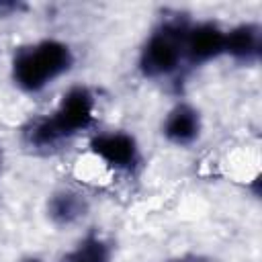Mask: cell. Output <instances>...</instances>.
<instances>
[{"label":"cell","mask_w":262,"mask_h":262,"mask_svg":"<svg viewBox=\"0 0 262 262\" xmlns=\"http://www.w3.org/2000/svg\"><path fill=\"white\" fill-rule=\"evenodd\" d=\"M94 121V94L86 86H72L49 117L31 121L23 129V141L35 151H49Z\"/></svg>","instance_id":"obj_1"},{"label":"cell","mask_w":262,"mask_h":262,"mask_svg":"<svg viewBox=\"0 0 262 262\" xmlns=\"http://www.w3.org/2000/svg\"><path fill=\"white\" fill-rule=\"evenodd\" d=\"M74 66V53L70 45L57 39H43L33 45L20 47L12 57V80L29 94L41 92L53 80L70 72Z\"/></svg>","instance_id":"obj_2"},{"label":"cell","mask_w":262,"mask_h":262,"mask_svg":"<svg viewBox=\"0 0 262 262\" xmlns=\"http://www.w3.org/2000/svg\"><path fill=\"white\" fill-rule=\"evenodd\" d=\"M188 25L182 20L162 23L139 51V72L145 78H166L184 61V35Z\"/></svg>","instance_id":"obj_3"},{"label":"cell","mask_w":262,"mask_h":262,"mask_svg":"<svg viewBox=\"0 0 262 262\" xmlns=\"http://www.w3.org/2000/svg\"><path fill=\"white\" fill-rule=\"evenodd\" d=\"M225 49V31L213 23L203 20L196 25H188L184 35V59L192 66L207 63L219 55H223Z\"/></svg>","instance_id":"obj_4"},{"label":"cell","mask_w":262,"mask_h":262,"mask_svg":"<svg viewBox=\"0 0 262 262\" xmlns=\"http://www.w3.org/2000/svg\"><path fill=\"white\" fill-rule=\"evenodd\" d=\"M90 149L106 166L115 170H131L139 162V147L133 135L125 131L98 133L90 141Z\"/></svg>","instance_id":"obj_5"},{"label":"cell","mask_w":262,"mask_h":262,"mask_svg":"<svg viewBox=\"0 0 262 262\" xmlns=\"http://www.w3.org/2000/svg\"><path fill=\"white\" fill-rule=\"evenodd\" d=\"M164 137L174 145H190L201 135V115L190 104H176L164 119L162 125Z\"/></svg>","instance_id":"obj_6"},{"label":"cell","mask_w":262,"mask_h":262,"mask_svg":"<svg viewBox=\"0 0 262 262\" xmlns=\"http://www.w3.org/2000/svg\"><path fill=\"white\" fill-rule=\"evenodd\" d=\"M262 49V29L256 23H242L225 31V49L231 59L239 63H256Z\"/></svg>","instance_id":"obj_7"},{"label":"cell","mask_w":262,"mask_h":262,"mask_svg":"<svg viewBox=\"0 0 262 262\" xmlns=\"http://www.w3.org/2000/svg\"><path fill=\"white\" fill-rule=\"evenodd\" d=\"M86 213H88L86 196L72 188H61L53 192L47 201V215L51 223L57 227H70L80 219H84Z\"/></svg>","instance_id":"obj_8"},{"label":"cell","mask_w":262,"mask_h":262,"mask_svg":"<svg viewBox=\"0 0 262 262\" xmlns=\"http://www.w3.org/2000/svg\"><path fill=\"white\" fill-rule=\"evenodd\" d=\"M111 258L113 252L108 242H104L100 235L90 233L63 256V262H111Z\"/></svg>","instance_id":"obj_9"},{"label":"cell","mask_w":262,"mask_h":262,"mask_svg":"<svg viewBox=\"0 0 262 262\" xmlns=\"http://www.w3.org/2000/svg\"><path fill=\"white\" fill-rule=\"evenodd\" d=\"M25 8L23 2H10V0H0V16H12L18 14Z\"/></svg>","instance_id":"obj_10"},{"label":"cell","mask_w":262,"mask_h":262,"mask_svg":"<svg viewBox=\"0 0 262 262\" xmlns=\"http://www.w3.org/2000/svg\"><path fill=\"white\" fill-rule=\"evenodd\" d=\"M20 262H45V260H41V258H25Z\"/></svg>","instance_id":"obj_11"},{"label":"cell","mask_w":262,"mask_h":262,"mask_svg":"<svg viewBox=\"0 0 262 262\" xmlns=\"http://www.w3.org/2000/svg\"><path fill=\"white\" fill-rule=\"evenodd\" d=\"M172 262H201V260H186V258H182V260H172Z\"/></svg>","instance_id":"obj_12"}]
</instances>
